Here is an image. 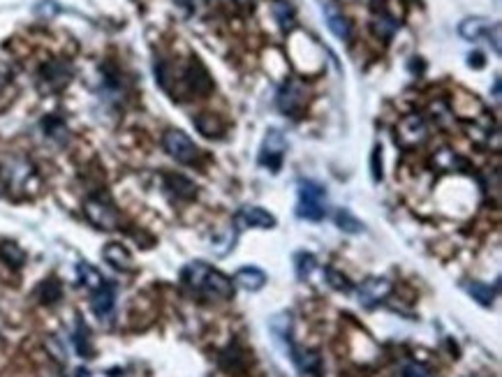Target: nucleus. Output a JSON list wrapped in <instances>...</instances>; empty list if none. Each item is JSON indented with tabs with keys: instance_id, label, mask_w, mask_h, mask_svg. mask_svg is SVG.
Wrapping results in <instances>:
<instances>
[{
	"instance_id": "obj_1",
	"label": "nucleus",
	"mask_w": 502,
	"mask_h": 377,
	"mask_svg": "<svg viewBox=\"0 0 502 377\" xmlns=\"http://www.w3.org/2000/svg\"><path fill=\"white\" fill-rule=\"evenodd\" d=\"M183 285L190 287L193 292L202 294L204 299H232L234 296V283L220 271L211 269L204 262H190L181 271Z\"/></svg>"
},
{
	"instance_id": "obj_2",
	"label": "nucleus",
	"mask_w": 502,
	"mask_h": 377,
	"mask_svg": "<svg viewBox=\"0 0 502 377\" xmlns=\"http://www.w3.org/2000/svg\"><path fill=\"white\" fill-rule=\"evenodd\" d=\"M297 215L301 220L317 222L326 215V190L315 181H299Z\"/></svg>"
},
{
	"instance_id": "obj_3",
	"label": "nucleus",
	"mask_w": 502,
	"mask_h": 377,
	"mask_svg": "<svg viewBox=\"0 0 502 377\" xmlns=\"http://www.w3.org/2000/svg\"><path fill=\"white\" fill-rule=\"evenodd\" d=\"M84 213H86V218H89L91 224H95L98 229H105V231L116 229L118 220H121L118 218V211H116L114 202H111L109 197H102V195L86 199Z\"/></svg>"
},
{
	"instance_id": "obj_4",
	"label": "nucleus",
	"mask_w": 502,
	"mask_h": 377,
	"mask_svg": "<svg viewBox=\"0 0 502 377\" xmlns=\"http://www.w3.org/2000/svg\"><path fill=\"white\" fill-rule=\"evenodd\" d=\"M162 146L176 162L181 165H195L202 158V151L195 146V141L181 130H167L162 137Z\"/></svg>"
},
{
	"instance_id": "obj_5",
	"label": "nucleus",
	"mask_w": 502,
	"mask_h": 377,
	"mask_svg": "<svg viewBox=\"0 0 502 377\" xmlns=\"http://www.w3.org/2000/svg\"><path fill=\"white\" fill-rule=\"evenodd\" d=\"M428 137V127L426 120L419 114H408L398 120L396 125V141L401 143L403 148H417L426 141Z\"/></svg>"
},
{
	"instance_id": "obj_6",
	"label": "nucleus",
	"mask_w": 502,
	"mask_h": 377,
	"mask_svg": "<svg viewBox=\"0 0 502 377\" xmlns=\"http://www.w3.org/2000/svg\"><path fill=\"white\" fill-rule=\"evenodd\" d=\"M72 79V68L65 60H49L44 63L42 70H39V84H42V91L53 93L63 91Z\"/></svg>"
},
{
	"instance_id": "obj_7",
	"label": "nucleus",
	"mask_w": 502,
	"mask_h": 377,
	"mask_svg": "<svg viewBox=\"0 0 502 377\" xmlns=\"http://www.w3.org/2000/svg\"><path fill=\"white\" fill-rule=\"evenodd\" d=\"M389 294H392V283H389L387 278H368L363 280L361 287L356 290L359 303H361L366 310L378 308L380 303H385Z\"/></svg>"
},
{
	"instance_id": "obj_8",
	"label": "nucleus",
	"mask_w": 502,
	"mask_h": 377,
	"mask_svg": "<svg viewBox=\"0 0 502 377\" xmlns=\"http://www.w3.org/2000/svg\"><path fill=\"white\" fill-rule=\"evenodd\" d=\"M285 158V137L281 130H269L259 151V165L269 167V172H278Z\"/></svg>"
},
{
	"instance_id": "obj_9",
	"label": "nucleus",
	"mask_w": 502,
	"mask_h": 377,
	"mask_svg": "<svg viewBox=\"0 0 502 377\" xmlns=\"http://www.w3.org/2000/svg\"><path fill=\"white\" fill-rule=\"evenodd\" d=\"M304 86L301 84H297V82H290L287 86H283L281 91H278V98H276V102H278V109L283 111V114H287V116H294L297 118L301 111H304V107H306V98H304Z\"/></svg>"
},
{
	"instance_id": "obj_10",
	"label": "nucleus",
	"mask_w": 502,
	"mask_h": 377,
	"mask_svg": "<svg viewBox=\"0 0 502 377\" xmlns=\"http://www.w3.org/2000/svg\"><path fill=\"white\" fill-rule=\"evenodd\" d=\"M234 224L238 229L243 227H255V229H273L276 227V218L269 211L259 206H243L241 211L236 213Z\"/></svg>"
},
{
	"instance_id": "obj_11",
	"label": "nucleus",
	"mask_w": 502,
	"mask_h": 377,
	"mask_svg": "<svg viewBox=\"0 0 502 377\" xmlns=\"http://www.w3.org/2000/svg\"><path fill=\"white\" fill-rule=\"evenodd\" d=\"M114 306H116V285L105 280V283L93 292L91 308L100 319H107L111 312H114Z\"/></svg>"
},
{
	"instance_id": "obj_12",
	"label": "nucleus",
	"mask_w": 502,
	"mask_h": 377,
	"mask_svg": "<svg viewBox=\"0 0 502 377\" xmlns=\"http://www.w3.org/2000/svg\"><path fill=\"white\" fill-rule=\"evenodd\" d=\"M290 359H292V364L297 366L299 373H304V375H320L322 373V357L313 350L292 347Z\"/></svg>"
},
{
	"instance_id": "obj_13",
	"label": "nucleus",
	"mask_w": 502,
	"mask_h": 377,
	"mask_svg": "<svg viewBox=\"0 0 502 377\" xmlns=\"http://www.w3.org/2000/svg\"><path fill=\"white\" fill-rule=\"evenodd\" d=\"M433 167L442 174H458V172L470 170L468 160L463 155H458L456 151H451V148L437 151V153L433 155Z\"/></svg>"
},
{
	"instance_id": "obj_14",
	"label": "nucleus",
	"mask_w": 502,
	"mask_h": 377,
	"mask_svg": "<svg viewBox=\"0 0 502 377\" xmlns=\"http://www.w3.org/2000/svg\"><path fill=\"white\" fill-rule=\"evenodd\" d=\"M322 12H324L326 26H329L333 37H338V39H342V42H347L349 35H352V26H349V21L342 17V12L333 3H326L322 7Z\"/></svg>"
},
{
	"instance_id": "obj_15",
	"label": "nucleus",
	"mask_w": 502,
	"mask_h": 377,
	"mask_svg": "<svg viewBox=\"0 0 502 377\" xmlns=\"http://www.w3.org/2000/svg\"><path fill=\"white\" fill-rule=\"evenodd\" d=\"M234 283L241 287V290H248V292H259L262 287L266 285V274L257 267H243L236 271L234 276Z\"/></svg>"
},
{
	"instance_id": "obj_16",
	"label": "nucleus",
	"mask_w": 502,
	"mask_h": 377,
	"mask_svg": "<svg viewBox=\"0 0 502 377\" xmlns=\"http://www.w3.org/2000/svg\"><path fill=\"white\" fill-rule=\"evenodd\" d=\"M102 257L118 271H132V255L121 243H107L105 250H102Z\"/></svg>"
},
{
	"instance_id": "obj_17",
	"label": "nucleus",
	"mask_w": 502,
	"mask_h": 377,
	"mask_svg": "<svg viewBox=\"0 0 502 377\" xmlns=\"http://www.w3.org/2000/svg\"><path fill=\"white\" fill-rule=\"evenodd\" d=\"M3 176L12 188H21L28 179H33V167H30L26 160H10Z\"/></svg>"
},
{
	"instance_id": "obj_18",
	"label": "nucleus",
	"mask_w": 502,
	"mask_h": 377,
	"mask_svg": "<svg viewBox=\"0 0 502 377\" xmlns=\"http://www.w3.org/2000/svg\"><path fill=\"white\" fill-rule=\"evenodd\" d=\"M493 26H496V23H491L489 19L475 17V19H465L463 23H461L458 33H461V37L470 39V42H477L480 37L489 35L491 30H493Z\"/></svg>"
},
{
	"instance_id": "obj_19",
	"label": "nucleus",
	"mask_w": 502,
	"mask_h": 377,
	"mask_svg": "<svg viewBox=\"0 0 502 377\" xmlns=\"http://www.w3.org/2000/svg\"><path fill=\"white\" fill-rule=\"evenodd\" d=\"M165 186L167 190H172L179 199H193L197 197V186L193 181H188L186 176L181 174H167L165 176Z\"/></svg>"
},
{
	"instance_id": "obj_20",
	"label": "nucleus",
	"mask_w": 502,
	"mask_h": 377,
	"mask_svg": "<svg viewBox=\"0 0 502 377\" xmlns=\"http://www.w3.org/2000/svg\"><path fill=\"white\" fill-rule=\"evenodd\" d=\"M0 260H3L7 267L21 269L23 264H26V253L21 250V245L12 243V241H3V243H0Z\"/></svg>"
},
{
	"instance_id": "obj_21",
	"label": "nucleus",
	"mask_w": 502,
	"mask_h": 377,
	"mask_svg": "<svg viewBox=\"0 0 502 377\" xmlns=\"http://www.w3.org/2000/svg\"><path fill=\"white\" fill-rule=\"evenodd\" d=\"M195 127L204 134V137H209V139L220 137L222 130H225V127H222V123H220V118L213 116V114H199V116L195 118Z\"/></svg>"
},
{
	"instance_id": "obj_22",
	"label": "nucleus",
	"mask_w": 502,
	"mask_h": 377,
	"mask_svg": "<svg viewBox=\"0 0 502 377\" xmlns=\"http://www.w3.org/2000/svg\"><path fill=\"white\" fill-rule=\"evenodd\" d=\"M77 276H79V280H82V285H86L89 287V290H98V287L105 283V278H102V274L95 267H91V264H86V262H82V264H77Z\"/></svg>"
},
{
	"instance_id": "obj_23",
	"label": "nucleus",
	"mask_w": 502,
	"mask_h": 377,
	"mask_svg": "<svg viewBox=\"0 0 502 377\" xmlns=\"http://www.w3.org/2000/svg\"><path fill=\"white\" fill-rule=\"evenodd\" d=\"M234 241H236V227H227L220 236L211 238V250L218 255V257H225L234 248Z\"/></svg>"
},
{
	"instance_id": "obj_24",
	"label": "nucleus",
	"mask_w": 502,
	"mask_h": 377,
	"mask_svg": "<svg viewBox=\"0 0 502 377\" xmlns=\"http://www.w3.org/2000/svg\"><path fill=\"white\" fill-rule=\"evenodd\" d=\"M271 10H273V17H276L278 23H281L283 30H292L294 19H297V12H294V7L290 3H285V0H276Z\"/></svg>"
},
{
	"instance_id": "obj_25",
	"label": "nucleus",
	"mask_w": 502,
	"mask_h": 377,
	"mask_svg": "<svg viewBox=\"0 0 502 377\" xmlns=\"http://www.w3.org/2000/svg\"><path fill=\"white\" fill-rule=\"evenodd\" d=\"M468 292L472 294L475 301H480L482 306H491L493 299L498 296V285H486V283H470Z\"/></svg>"
},
{
	"instance_id": "obj_26",
	"label": "nucleus",
	"mask_w": 502,
	"mask_h": 377,
	"mask_svg": "<svg viewBox=\"0 0 502 377\" xmlns=\"http://www.w3.org/2000/svg\"><path fill=\"white\" fill-rule=\"evenodd\" d=\"M35 294H37L39 303H44V306H51V303L60 301L63 290H60V283H56V280H44V283L37 287Z\"/></svg>"
},
{
	"instance_id": "obj_27",
	"label": "nucleus",
	"mask_w": 502,
	"mask_h": 377,
	"mask_svg": "<svg viewBox=\"0 0 502 377\" xmlns=\"http://www.w3.org/2000/svg\"><path fill=\"white\" fill-rule=\"evenodd\" d=\"M75 347H77V354L84 357V359H91L93 354V347H91V338H89V328L86 324L79 319L77 322V331H75Z\"/></svg>"
},
{
	"instance_id": "obj_28",
	"label": "nucleus",
	"mask_w": 502,
	"mask_h": 377,
	"mask_svg": "<svg viewBox=\"0 0 502 377\" xmlns=\"http://www.w3.org/2000/svg\"><path fill=\"white\" fill-rule=\"evenodd\" d=\"M336 224L342 231H347V234H359V231H363V222L356 220L349 208H340L336 213Z\"/></svg>"
},
{
	"instance_id": "obj_29",
	"label": "nucleus",
	"mask_w": 502,
	"mask_h": 377,
	"mask_svg": "<svg viewBox=\"0 0 502 377\" xmlns=\"http://www.w3.org/2000/svg\"><path fill=\"white\" fill-rule=\"evenodd\" d=\"M294 269H297L299 280H306L317 269V262L310 253H297V257H294Z\"/></svg>"
},
{
	"instance_id": "obj_30",
	"label": "nucleus",
	"mask_w": 502,
	"mask_h": 377,
	"mask_svg": "<svg viewBox=\"0 0 502 377\" xmlns=\"http://www.w3.org/2000/svg\"><path fill=\"white\" fill-rule=\"evenodd\" d=\"M44 130H46V134H49L51 139L60 141V143H65L70 139L67 127H65V123H63L60 118H46L44 120Z\"/></svg>"
},
{
	"instance_id": "obj_31",
	"label": "nucleus",
	"mask_w": 502,
	"mask_h": 377,
	"mask_svg": "<svg viewBox=\"0 0 502 377\" xmlns=\"http://www.w3.org/2000/svg\"><path fill=\"white\" fill-rule=\"evenodd\" d=\"M324 276H326V283H329L333 290H338V292H352L354 290V285L349 283V278L347 276H342L340 271H336V269H326L324 271Z\"/></svg>"
},
{
	"instance_id": "obj_32",
	"label": "nucleus",
	"mask_w": 502,
	"mask_h": 377,
	"mask_svg": "<svg viewBox=\"0 0 502 377\" xmlns=\"http://www.w3.org/2000/svg\"><path fill=\"white\" fill-rule=\"evenodd\" d=\"M373 30H375V35L382 37V39H389L396 30H398V21L392 19V17H382V19H375L373 23Z\"/></svg>"
},
{
	"instance_id": "obj_33",
	"label": "nucleus",
	"mask_w": 502,
	"mask_h": 377,
	"mask_svg": "<svg viewBox=\"0 0 502 377\" xmlns=\"http://www.w3.org/2000/svg\"><path fill=\"white\" fill-rule=\"evenodd\" d=\"M403 377H433V373H430L424 364H417V361H410V364H405V366H403Z\"/></svg>"
},
{
	"instance_id": "obj_34",
	"label": "nucleus",
	"mask_w": 502,
	"mask_h": 377,
	"mask_svg": "<svg viewBox=\"0 0 502 377\" xmlns=\"http://www.w3.org/2000/svg\"><path fill=\"white\" fill-rule=\"evenodd\" d=\"M371 174H373V181H380V179H382V148H380V146L373 148V155H371Z\"/></svg>"
},
{
	"instance_id": "obj_35",
	"label": "nucleus",
	"mask_w": 502,
	"mask_h": 377,
	"mask_svg": "<svg viewBox=\"0 0 502 377\" xmlns=\"http://www.w3.org/2000/svg\"><path fill=\"white\" fill-rule=\"evenodd\" d=\"M252 3H255V0H236V5H238V7H245V10H248V7L252 10Z\"/></svg>"
},
{
	"instance_id": "obj_36",
	"label": "nucleus",
	"mask_w": 502,
	"mask_h": 377,
	"mask_svg": "<svg viewBox=\"0 0 502 377\" xmlns=\"http://www.w3.org/2000/svg\"><path fill=\"white\" fill-rule=\"evenodd\" d=\"M493 93H496V100H500V79H496V86H493Z\"/></svg>"
},
{
	"instance_id": "obj_37",
	"label": "nucleus",
	"mask_w": 502,
	"mask_h": 377,
	"mask_svg": "<svg viewBox=\"0 0 502 377\" xmlns=\"http://www.w3.org/2000/svg\"><path fill=\"white\" fill-rule=\"evenodd\" d=\"M91 373L89 371H84V368H79V371H77V377H89Z\"/></svg>"
}]
</instances>
